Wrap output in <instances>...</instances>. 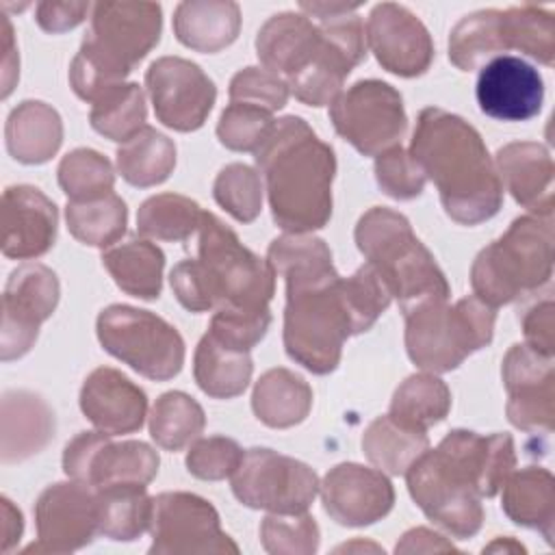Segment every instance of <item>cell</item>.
<instances>
[{
  "mask_svg": "<svg viewBox=\"0 0 555 555\" xmlns=\"http://www.w3.org/2000/svg\"><path fill=\"white\" fill-rule=\"evenodd\" d=\"M516 466L509 434L449 431L434 451L405 470L408 490L423 514L455 540L473 538L483 522V496H494Z\"/></svg>",
  "mask_w": 555,
  "mask_h": 555,
  "instance_id": "cell-1",
  "label": "cell"
},
{
  "mask_svg": "<svg viewBox=\"0 0 555 555\" xmlns=\"http://www.w3.org/2000/svg\"><path fill=\"white\" fill-rule=\"evenodd\" d=\"M410 156L438 193L444 212L477 225L492 219L503 204V184L481 134L460 115L427 106L418 113Z\"/></svg>",
  "mask_w": 555,
  "mask_h": 555,
  "instance_id": "cell-2",
  "label": "cell"
},
{
  "mask_svg": "<svg viewBox=\"0 0 555 555\" xmlns=\"http://www.w3.org/2000/svg\"><path fill=\"white\" fill-rule=\"evenodd\" d=\"M273 221L291 234H308L332 217L334 150L295 115L275 121L254 152Z\"/></svg>",
  "mask_w": 555,
  "mask_h": 555,
  "instance_id": "cell-3",
  "label": "cell"
},
{
  "mask_svg": "<svg viewBox=\"0 0 555 555\" xmlns=\"http://www.w3.org/2000/svg\"><path fill=\"white\" fill-rule=\"evenodd\" d=\"M176 299L191 312L219 308L267 310L275 273L247 249L234 230L204 210L197 230V258H186L169 275Z\"/></svg>",
  "mask_w": 555,
  "mask_h": 555,
  "instance_id": "cell-4",
  "label": "cell"
},
{
  "mask_svg": "<svg viewBox=\"0 0 555 555\" xmlns=\"http://www.w3.org/2000/svg\"><path fill=\"white\" fill-rule=\"evenodd\" d=\"M163 13L156 2H98L89 33L69 65V85L93 102L139 65L158 43Z\"/></svg>",
  "mask_w": 555,
  "mask_h": 555,
  "instance_id": "cell-5",
  "label": "cell"
},
{
  "mask_svg": "<svg viewBox=\"0 0 555 555\" xmlns=\"http://www.w3.org/2000/svg\"><path fill=\"white\" fill-rule=\"evenodd\" d=\"M353 236L403 312L429 299H449L444 273L401 212L373 206L360 217Z\"/></svg>",
  "mask_w": 555,
  "mask_h": 555,
  "instance_id": "cell-6",
  "label": "cell"
},
{
  "mask_svg": "<svg viewBox=\"0 0 555 555\" xmlns=\"http://www.w3.org/2000/svg\"><path fill=\"white\" fill-rule=\"evenodd\" d=\"M553 273V215H522L490 245L473 267V295L496 308L531 295Z\"/></svg>",
  "mask_w": 555,
  "mask_h": 555,
  "instance_id": "cell-7",
  "label": "cell"
},
{
  "mask_svg": "<svg viewBox=\"0 0 555 555\" xmlns=\"http://www.w3.org/2000/svg\"><path fill=\"white\" fill-rule=\"evenodd\" d=\"M403 317L410 360L429 373H447L490 345L496 308L468 295L453 306L447 299H429L405 310Z\"/></svg>",
  "mask_w": 555,
  "mask_h": 555,
  "instance_id": "cell-8",
  "label": "cell"
},
{
  "mask_svg": "<svg viewBox=\"0 0 555 555\" xmlns=\"http://www.w3.org/2000/svg\"><path fill=\"white\" fill-rule=\"evenodd\" d=\"M284 349L304 369L327 375L353 336L351 319L340 295V275L332 282L286 288Z\"/></svg>",
  "mask_w": 555,
  "mask_h": 555,
  "instance_id": "cell-9",
  "label": "cell"
},
{
  "mask_svg": "<svg viewBox=\"0 0 555 555\" xmlns=\"http://www.w3.org/2000/svg\"><path fill=\"white\" fill-rule=\"evenodd\" d=\"M95 332L104 351L147 379H171L184 364L180 332L150 310L113 304L98 314Z\"/></svg>",
  "mask_w": 555,
  "mask_h": 555,
  "instance_id": "cell-10",
  "label": "cell"
},
{
  "mask_svg": "<svg viewBox=\"0 0 555 555\" xmlns=\"http://www.w3.org/2000/svg\"><path fill=\"white\" fill-rule=\"evenodd\" d=\"M334 130L364 156L397 147L408 130L401 93L382 80H358L330 104Z\"/></svg>",
  "mask_w": 555,
  "mask_h": 555,
  "instance_id": "cell-11",
  "label": "cell"
},
{
  "mask_svg": "<svg viewBox=\"0 0 555 555\" xmlns=\"http://www.w3.org/2000/svg\"><path fill=\"white\" fill-rule=\"evenodd\" d=\"M319 486L308 464L264 447L247 449L232 473V492L243 505L275 514L308 512Z\"/></svg>",
  "mask_w": 555,
  "mask_h": 555,
  "instance_id": "cell-12",
  "label": "cell"
},
{
  "mask_svg": "<svg viewBox=\"0 0 555 555\" xmlns=\"http://www.w3.org/2000/svg\"><path fill=\"white\" fill-rule=\"evenodd\" d=\"M63 470L95 490L119 483L147 486L158 473V453L141 440L115 442L100 429L80 431L65 444Z\"/></svg>",
  "mask_w": 555,
  "mask_h": 555,
  "instance_id": "cell-13",
  "label": "cell"
},
{
  "mask_svg": "<svg viewBox=\"0 0 555 555\" xmlns=\"http://www.w3.org/2000/svg\"><path fill=\"white\" fill-rule=\"evenodd\" d=\"M319 22V52L304 69L286 78L288 91L308 106L332 104L343 91L345 78L366 56L364 24L356 11Z\"/></svg>",
  "mask_w": 555,
  "mask_h": 555,
  "instance_id": "cell-14",
  "label": "cell"
},
{
  "mask_svg": "<svg viewBox=\"0 0 555 555\" xmlns=\"http://www.w3.org/2000/svg\"><path fill=\"white\" fill-rule=\"evenodd\" d=\"M150 553H238L223 533L217 509L191 492H163L152 499Z\"/></svg>",
  "mask_w": 555,
  "mask_h": 555,
  "instance_id": "cell-15",
  "label": "cell"
},
{
  "mask_svg": "<svg viewBox=\"0 0 555 555\" xmlns=\"http://www.w3.org/2000/svg\"><path fill=\"white\" fill-rule=\"evenodd\" d=\"M59 295V278L50 267L24 262L11 271L2 295L0 356L4 362L30 351L39 325L52 317Z\"/></svg>",
  "mask_w": 555,
  "mask_h": 555,
  "instance_id": "cell-16",
  "label": "cell"
},
{
  "mask_svg": "<svg viewBox=\"0 0 555 555\" xmlns=\"http://www.w3.org/2000/svg\"><path fill=\"white\" fill-rule=\"evenodd\" d=\"M145 89L156 119L178 132L204 126L217 100L215 82L204 69L180 56H160L145 72Z\"/></svg>",
  "mask_w": 555,
  "mask_h": 555,
  "instance_id": "cell-17",
  "label": "cell"
},
{
  "mask_svg": "<svg viewBox=\"0 0 555 555\" xmlns=\"http://www.w3.org/2000/svg\"><path fill=\"white\" fill-rule=\"evenodd\" d=\"M37 544L26 551L69 553L87 546L100 533L98 490L69 479L48 486L35 503Z\"/></svg>",
  "mask_w": 555,
  "mask_h": 555,
  "instance_id": "cell-18",
  "label": "cell"
},
{
  "mask_svg": "<svg viewBox=\"0 0 555 555\" xmlns=\"http://www.w3.org/2000/svg\"><path fill=\"white\" fill-rule=\"evenodd\" d=\"M501 373L509 395L505 405L509 423L522 431L551 434L555 418L553 356L518 343L505 353Z\"/></svg>",
  "mask_w": 555,
  "mask_h": 555,
  "instance_id": "cell-19",
  "label": "cell"
},
{
  "mask_svg": "<svg viewBox=\"0 0 555 555\" xmlns=\"http://www.w3.org/2000/svg\"><path fill=\"white\" fill-rule=\"evenodd\" d=\"M366 46L386 72L403 78L425 74L434 61L429 30L408 7L397 2H382L371 11Z\"/></svg>",
  "mask_w": 555,
  "mask_h": 555,
  "instance_id": "cell-20",
  "label": "cell"
},
{
  "mask_svg": "<svg viewBox=\"0 0 555 555\" xmlns=\"http://www.w3.org/2000/svg\"><path fill=\"white\" fill-rule=\"evenodd\" d=\"M323 507L343 527H366L382 520L395 503L390 479L379 468L343 462L319 486Z\"/></svg>",
  "mask_w": 555,
  "mask_h": 555,
  "instance_id": "cell-21",
  "label": "cell"
},
{
  "mask_svg": "<svg viewBox=\"0 0 555 555\" xmlns=\"http://www.w3.org/2000/svg\"><path fill=\"white\" fill-rule=\"evenodd\" d=\"M477 104L481 113L499 121H527L544 102L540 72L520 56L499 54L479 67Z\"/></svg>",
  "mask_w": 555,
  "mask_h": 555,
  "instance_id": "cell-22",
  "label": "cell"
},
{
  "mask_svg": "<svg viewBox=\"0 0 555 555\" xmlns=\"http://www.w3.org/2000/svg\"><path fill=\"white\" fill-rule=\"evenodd\" d=\"M56 206L30 184L7 186L2 193V254L15 260L43 256L56 238Z\"/></svg>",
  "mask_w": 555,
  "mask_h": 555,
  "instance_id": "cell-23",
  "label": "cell"
},
{
  "mask_svg": "<svg viewBox=\"0 0 555 555\" xmlns=\"http://www.w3.org/2000/svg\"><path fill=\"white\" fill-rule=\"evenodd\" d=\"M80 410L104 434H132L147 416V397L117 369L100 366L80 388Z\"/></svg>",
  "mask_w": 555,
  "mask_h": 555,
  "instance_id": "cell-24",
  "label": "cell"
},
{
  "mask_svg": "<svg viewBox=\"0 0 555 555\" xmlns=\"http://www.w3.org/2000/svg\"><path fill=\"white\" fill-rule=\"evenodd\" d=\"M501 184L531 215H553V160L542 143L516 141L496 152Z\"/></svg>",
  "mask_w": 555,
  "mask_h": 555,
  "instance_id": "cell-25",
  "label": "cell"
},
{
  "mask_svg": "<svg viewBox=\"0 0 555 555\" xmlns=\"http://www.w3.org/2000/svg\"><path fill=\"white\" fill-rule=\"evenodd\" d=\"M321 48V28L299 13L269 17L256 37V54L264 69L291 78L304 69Z\"/></svg>",
  "mask_w": 555,
  "mask_h": 555,
  "instance_id": "cell-26",
  "label": "cell"
},
{
  "mask_svg": "<svg viewBox=\"0 0 555 555\" xmlns=\"http://www.w3.org/2000/svg\"><path fill=\"white\" fill-rule=\"evenodd\" d=\"M54 436V412L28 390L2 397V462H22L39 453Z\"/></svg>",
  "mask_w": 555,
  "mask_h": 555,
  "instance_id": "cell-27",
  "label": "cell"
},
{
  "mask_svg": "<svg viewBox=\"0 0 555 555\" xmlns=\"http://www.w3.org/2000/svg\"><path fill=\"white\" fill-rule=\"evenodd\" d=\"M4 139L9 154L24 165L50 160L63 143L61 115L46 102L24 100L7 119Z\"/></svg>",
  "mask_w": 555,
  "mask_h": 555,
  "instance_id": "cell-28",
  "label": "cell"
},
{
  "mask_svg": "<svg viewBox=\"0 0 555 555\" xmlns=\"http://www.w3.org/2000/svg\"><path fill=\"white\" fill-rule=\"evenodd\" d=\"M241 28V9L230 0H186L176 7L173 33L195 52L228 48Z\"/></svg>",
  "mask_w": 555,
  "mask_h": 555,
  "instance_id": "cell-29",
  "label": "cell"
},
{
  "mask_svg": "<svg viewBox=\"0 0 555 555\" xmlns=\"http://www.w3.org/2000/svg\"><path fill=\"white\" fill-rule=\"evenodd\" d=\"M501 507L520 527L535 529L553 544L555 522V481L546 468L527 466L512 470L501 486Z\"/></svg>",
  "mask_w": 555,
  "mask_h": 555,
  "instance_id": "cell-30",
  "label": "cell"
},
{
  "mask_svg": "<svg viewBox=\"0 0 555 555\" xmlns=\"http://www.w3.org/2000/svg\"><path fill=\"white\" fill-rule=\"evenodd\" d=\"M267 262L275 278H284L286 288L321 284L338 278L327 243L312 234L286 232L273 238L267 249Z\"/></svg>",
  "mask_w": 555,
  "mask_h": 555,
  "instance_id": "cell-31",
  "label": "cell"
},
{
  "mask_svg": "<svg viewBox=\"0 0 555 555\" xmlns=\"http://www.w3.org/2000/svg\"><path fill=\"white\" fill-rule=\"evenodd\" d=\"M251 408L256 418L267 427L286 429L299 425L310 414L312 388L301 375L288 369H271L256 382Z\"/></svg>",
  "mask_w": 555,
  "mask_h": 555,
  "instance_id": "cell-32",
  "label": "cell"
},
{
  "mask_svg": "<svg viewBox=\"0 0 555 555\" xmlns=\"http://www.w3.org/2000/svg\"><path fill=\"white\" fill-rule=\"evenodd\" d=\"M102 264L115 284L139 299H156L163 286L165 254L150 238H128L102 254Z\"/></svg>",
  "mask_w": 555,
  "mask_h": 555,
  "instance_id": "cell-33",
  "label": "cell"
},
{
  "mask_svg": "<svg viewBox=\"0 0 555 555\" xmlns=\"http://www.w3.org/2000/svg\"><path fill=\"white\" fill-rule=\"evenodd\" d=\"M251 356L228 347L208 332L202 336L193 358V375L197 386L212 399H232L241 395L251 379Z\"/></svg>",
  "mask_w": 555,
  "mask_h": 555,
  "instance_id": "cell-34",
  "label": "cell"
},
{
  "mask_svg": "<svg viewBox=\"0 0 555 555\" xmlns=\"http://www.w3.org/2000/svg\"><path fill=\"white\" fill-rule=\"evenodd\" d=\"M176 167V145L152 126H143L117 150V171L132 186H156Z\"/></svg>",
  "mask_w": 555,
  "mask_h": 555,
  "instance_id": "cell-35",
  "label": "cell"
},
{
  "mask_svg": "<svg viewBox=\"0 0 555 555\" xmlns=\"http://www.w3.org/2000/svg\"><path fill=\"white\" fill-rule=\"evenodd\" d=\"M451 410V390L434 373L410 375L392 395L388 416L403 427L427 431Z\"/></svg>",
  "mask_w": 555,
  "mask_h": 555,
  "instance_id": "cell-36",
  "label": "cell"
},
{
  "mask_svg": "<svg viewBox=\"0 0 555 555\" xmlns=\"http://www.w3.org/2000/svg\"><path fill=\"white\" fill-rule=\"evenodd\" d=\"M429 449L427 431H416L399 425L388 414L377 416L362 436L366 460L390 475H405L412 462Z\"/></svg>",
  "mask_w": 555,
  "mask_h": 555,
  "instance_id": "cell-37",
  "label": "cell"
},
{
  "mask_svg": "<svg viewBox=\"0 0 555 555\" xmlns=\"http://www.w3.org/2000/svg\"><path fill=\"white\" fill-rule=\"evenodd\" d=\"M100 533L108 540L130 542L150 529L152 496L145 486L119 483L98 490Z\"/></svg>",
  "mask_w": 555,
  "mask_h": 555,
  "instance_id": "cell-38",
  "label": "cell"
},
{
  "mask_svg": "<svg viewBox=\"0 0 555 555\" xmlns=\"http://www.w3.org/2000/svg\"><path fill=\"white\" fill-rule=\"evenodd\" d=\"M501 52H505V48L499 9H483L464 15L451 30L449 61L462 72L479 69Z\"/></svg>",
  "mask_w": 555,
  "mask_h": 555,
  "instance_id": "cell-39",
  "label": "cell"
},
{
  "mask_svg": "<svg viewBox=\"0 0 555 555\" xmlns=\"http://www.w3.org/2000/svg\"><path fill=\"white\" fill-rule=\"evenodd\" d=\"M67 230L76 241L91 247H113L126 232L128 208L115 193L95 199L67 202L65 206Z\"/></svg>",
  "mask_w": 555,
  "mask_h": 555,
  "instance_id": "cell-40",
  "label": "cell"
},
{
  "mask_svg": "<svg viewBox=\"0 0 555 555\" xmlns=\"http://www.w3.org/2000/svg\"><path fill=\"white\" fill-rule=\"evenodd\" d=\"M202 206L178 193H158L147 197L137 212V230L143 238L154 241H186L199 230Z\"/></svg>",
  "mask_w": 555,
  "mask_h": 555,
  "instance_id": "cell-41",
  "label": "cell"
},
{
  "mask_svg": "<svg viewBox=\"0 0 555 555\" xmlns=\"http://www.w3.org/2000/svg\"><path fill=\"white\" fill-rule=\"evenodd\" d=\"M206 425L202 405L180 390L156 399L150 412V436L165 451H180L199 438Z\"/></svg>",
  "mask_w": 555,
  "mask_h": 555,
  "instance_id": "cell-42",
  "label": "cell"
},
{
  "mask_svg": "<svg viewBox=\"0 0 555 555\" xmlns=\"http://www.w3.org/2000/svg\"><path fill=\"white\" fill-rule=\"evenodd\" d=\"M145 95L137 82H119L91 102L89 121L111 141H128L145 126Z\"/></svg>",
  "mask_w": 555,
  "mask_h": 555,
  "instance_id": "cell-43",
  "label": "cell"
},
{
  "mask_svg": "<svg viewBox=\"0 0 555 555\" xmlns=\"http://www.w3.org/2000/svg\"><path fill=\"white\" fill-rule=\"evenodd\" d=\"M501 37L505 50H520L542 65L555 61V17L548 9L520 4L501 11Z\"/></svg>",
  "mask_w": 555,
  "mask_h": 555,
  "instance_id": "cell-44",
  "label": "cell"
},
{
  "mask_svg": "<svg viewBox=\"0 0 555 555\" xmlns=\"http://www.w3.org/2000/svg\"><path fill=\"white\" fill-rule=\"evenodd\" d=\"M59 184L72 202L95 199L113 193L115 171L106 156L95 150L78 147L59 163Z\"/></svg>",
  "mask_w": 555,
  "mask_h": 555,
  "instance_id": "cell-45",
  "label": "cell"
},
{
  "mask_svg": "<svg viewBox=\"0 0 555 555\" xmlns=\"http://www.w3.org/2000/svg\"><path fill=\"white\" fill-rule=\"evenodd\" d=\"M340 295L351 319L353 336L366 332L392 301L386 282L369 262H364L353 275L340 278Z\"/></svg>",
  "mask_w": 555,
  "mask_h": 555,
  "instance_id": "cell-46",
  "label": "cell"
},
{
  "mask_svg": "<svg viewBox=\"0 0 555 555\" xmlns=\"http://www.w3.org/2000/svg\"><path fill=\"white\" fill-rule=\"evenodd\" d=\"M212 195L236 221L249 223L262 210V178L249 165L230 163L217 173Z\"/></svg>",
  "mask_w": 555,
  "mask_h": 555,
  "instance_id": "cell-47",
  "label": "cell"
},
{
  "mask_svg": "<svg viewBox=\"0 0 555 555\" xmlns=\"http://www.w3.org/2000/svg\"><path fill=\"white\" fill-rule=\"evenodd\" d=\"M260 540L264 551L273 555H310L319 548V527L306 512H271L260 525Z\"/></svg>",
  "mask_w": 555,
  "mask_h": 555,
  "instance_id": "cell-48",
  "label": "cell"
},
{
  "mask_svg": "<svg viewBox=\"0 0 555 555\" xmlns=\"http://www.w3.org/2000/svg\"><path fill=\"white\" fill-rule=\"evenodd\" d=\"M273 126V113L251 104L230 102L219 117L217 137L228 150L256 152L271 134Z\"/></svg>",
  "mask_w": 555,
  "mask_h": 555,
  "instance_id": "cell-49",
  "label": "cell"
},
{
  "mask_svg": "<svg viewBox=\"0 0 555 555\" xmlns=\"http://www.w3.org/2000/svg\"><path fill=\"white\" fill-rule=\"evenodd\" d=\"M269 323H271L269 308L267 310L219 308L210 319L208 334L228 347L251 351V347H256L264 338Z\"/></svg>",
  "mask_w": 555,
  "mask_h": 555,
  "instance_id": "cell-50",
  "label": "cell"
},
{
  "mask_svg": "<svg viewBox=\"0 0 555 555\" xmlns=\"http://www.w3.org/2000/svg\"><path fill=\"white\" fill-rule=\"evenodd\" d=\"M245 451L241 444L225 436H208L191 442L186 453V468L197 479L219 481L232 477L238 468Z\"/></svg>",
  "mask_w": 555,
  "mask_h": 555,
  "instance_id": "cell-51",
  "label": "cell"
},
{
  "mask_svg": "<svg viewBox=\"0 0 555 555\" xmlns=\"http://www.w3.org/2000/svg\"><path fill=\"white\" fill-rule=\"evenodd\" d=\"M375 180L379 189L395 199L418 197L425 189V173L401 145L375 156Z\"/></svg>",
  "mask_w": 555,
  "mask_h": 555,
  "instance_id": "cell-52",
  "label": "cell"
},
{
  "mask_svg": "<svg viewBox=\"0 0 555 555\" xmlns=\"http://www.w3.org/2000/svg\"><path fill=\"white\" fill-rule=\"evenodd\" d=\"M288 93L286 80L264 67H245L230 80V102L251 104L269 113L280 111Z\"/></svg>",
  "mask_w": 555,
  "mask_h": 555,
  "instance_id": "cell-53",
  "label": "cell"
},
{
  "mask_svg": "<svg viewBox=\"0 0 555 555\" xmlns=\"http://www.w3.org/2000/svg\"><path fill=\"white\" fill-rule=\"evenodd\" d=\"M522 334L525 343L544 353L553 356L555 351V306L551 297L535 301L522 312Z\"/></svg>",
  "mask_w": 555,
  "mask_h": 555,
  "instance_id": "cell-54",
  "label": "cell"
},
{
  "mask_svg": "<svg viewBox=\"0 0 555 555\" xmlns=\"http://www.w3.org/2000/svg\"><path fill=\"white\" fill-rule=\"evenodd\" d=\"M89 11V2H39L37 4V24L46 33H65L76 28Z\"/></svg>",
  "mask_w": 555,
  "mask_h": 555,
  "instance_id": "cell-55",
  "label": "cell"
},
{
  "mask_svg": "<svg viewBox=\"0 0 555 555\" xmlns=\"http://www.w3.org/2000/svg\"><path fill=\"white\" fill-rule=\"evenodd\" d=\"M436 551H455V546L447 542L442 535L425 527L410 529L408 533H403L401 542H397L395 546V553H436Z\"/></svg>",
  "mask_w": 555,
  "mask_h": 555,
  "instance_id": "cell-56",
  "label": "cell"
},
{
  "mask_svg": "<svg viewBox=\"0 0 555 555\" xmlns=\"http://www.w3.org/2000/svg\"><path fill=\"white\" fill-rule=\"evenodd\" d=\"M2 98H7L13 89V82L20 76V61L13 43V28L7 15H2Z\"/></svg>",
  "mask_w": 555,
  "mask_h": 555,
  "instance_id": "cell-57",
  "label": "cell"
},
{
  "mask_svg": "<svg viewBox=\"0 0 555 555\" xmlns=\"http://www.w3.org/2000/svg\"><path fill=\"white\" fill-rule=\"evenodd\" d=\"M22 529H24L22 512L7 496H2V551L4 553H9L11 546L20 540Z\"/></svg>",
  "mask_w": 555,
  "mask_h": 555,
  "instance_id": "cell-58",
  "label": "cell"
},
{
  "mask_svg": "<svg viewBox=\"0 0 555 555\" xmlns=\"http://www.w3.org/2000/svg\"><path fill=\"white\" fill-rule=\"evenodd\" d=\"M360 4L358 2H299V9L308 13V17L330 20L343 13H353Z\"/></svg>",
  "mask_w": 555,
  "mask_h": 555,
  "instance_id": "cell-59",
  "label": "cell"
},
{
  "mask_svg": "<svg viewBox=\"0 0 555 555\" xmlns=\"http://www.w3.org/2000/svg\"><path fill=\"white\" fill-rule=\"evenodd\" d=\"M525 551V546H520L518 542H512L509 538L507 540H496V542H492L490 546H486L483 551Z\"/></svg>",
  "mask_w": 555,
  "mask_h": 555,
  "instance_id": "cell-60",
  "label": "cell"
}]
</instances>
